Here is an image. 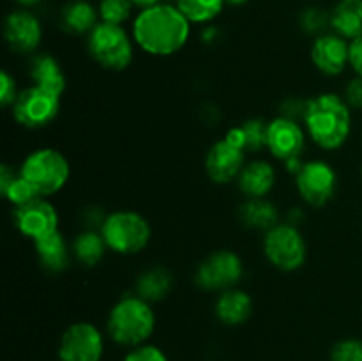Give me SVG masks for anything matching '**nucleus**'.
Listing matches in <instances>:
<instances>
[{
	"label": "nucleus",
	"instance_id": "4be33fe9",
	"mask_svg": "<svg viewBox=\"0 0 362 361\" xmlns=\"http://www.w3.org/2000/svg\"><path fill=\"white\" fill-rule=\"evenodd\" d=\"M239 218L247 229L265 230V232L279 225L278 207L265 198H247L239 207Z\"/></svg>",
	"mask_w": 362,
	"mask_h": 361
},
{
	"label": "nucleus",
	"instance_id": "6ab92c4d",
	"mask_svg": "<svg viewBox=\"0 0 362 361\" xmlns=\"http://www.w3.org/2000/svg\"><path fill=\"white\" fill-rule=\"evenodd\" d=\"M253 314V301L250 294L239 289L221 292L216 301V315L225 326L244 324Z\"/></svg>",
	"mask_w": 362,
	"mask_h": 361
},
{
	"label": "nucleus",
	"instance_id": "0eeeda50",
	"mask_svg": "<svg viewBox=\"0 0 362 361\" xmlns=\"http://www.w3.org/2000/svg\"><path fill=\"white\" fill-rule=\"evenodd\" d=\"M264 253L274 268L296 271L306 262V241L296 225L279 223L265 232Z\"/></svg>",
	"mask_w": 362,
	"mask_h": 361
},
{
	"label": "nucleus",
	"instance_id": "39448f33",
	"mask_svg": "<svg viewBox=\"0 0 362 361\" xmlns=\"http://www.w3.org/2000/svg\"><path fill=\"white\" fill-rule=\"evenodd\" d=\"M88 53L99 66L112 71H122L133 60V42L122 25L101 21L88 34Z\"/></svg>",
	"mask_w": 362,
	"mask_h": 361
},
{
	"label": "nucleus",
	"instance_id": "9b49d317",
	"mask_svg": "<svg viewBox=\"0 0 362 361\" xmlns=\"http://www.w3.org/2000/svg\"><path fill=\"white\" fill-rule=\"evenodd\" d=\"M105 340L90 322H76L64 331L59 343L60 361H101Z\"/></svg>",
	"mask_w": 362,
	"mask_h": 361
},
{
	"label": "nucleus",
	"instance_id": "c85d7f7f",
	"mask_svg": "<svg viewBox=\"0 0 362 361\" xmlns=\"http://www.w3.org/2000/svg\"><path fill=\"white\" fill-rule=\"evenodd\" d=\"M299 25L306 34L322 35L331 25V14L322 7H306L299 16Z\"/></svg>",
	"mask_w": 362,
	"mask_h": 361
},
{
	"label": "nucleus",
	"instance_id": "e433bc0d",
	"mask_svg": "<svg viewBox=\"0 0 362 361\" xmlns=\"http://www.w3.org/2000/svg\"><path fill=\"white\" fill-rule=\"evenodd\" d=\"M350 66L362 76V35L350 42Z\"/></svg>",
	"mask_w": 362,
	"mask_h": 361
},
{
	"label": "nucleus",
	"instance_id": "dca6fc26",
	"mask_svg": "<svg viewBox=\"0 0 362 361\" xmlns=\"http://www.w3.org/2000/svg\"><path fill=\"white\" fill-rule=\"evenodd\" d=\"M267 147L281 161L300 156L304 149V131L296 120L276 117L267 126Z\"/></svg>",
	"mask_w": 362,
	"mask_h": 361
},
{
	"label": "nucleus",
	"instance_id": "ea45409f",
	"mask_svg": "<svg viewBox=\"0 0 362 361\" xmlns=\"http://www.w3.org/2000/svg\"><path fill=\"white\" fill-rule=\"evenodd\" d=\"M216 35H218V28H214V27H209L207 30L204 32V39H205V41H207V42L214 41Z\"/></svg>",
	"mask_w": 362,
	"mask_h": 361
},
{
	"label": "nucleus",
	"instance_id": "5701e85b",
	"mask_svg": "<svg viewBox=\"0 0 362 361\" xmlns=\"http://www.w3.org/2000/svg\"><path fill=\"white\" fill-rule=\"evenodd\" d=\"M30 78L34 80V85H39L59 96H62L66 88V76H64L62 67L59 60L49 53H39L32 59Z\"/></svg>",
	"mask_w": 362,
	"mask_h": 361
},
{
	"label": "nucleus",
	"instance_id": "bb28decb",
	"mask_svg": "<svg viewBox=\"0 0 362 361\" xmlns=\"http://www.w3.org/2000/svg\"><path fill=\"white\" fill-rule=\"evenodd\" d=\"M0 191L4 197L13 205H23L37 197L34 188L28 184V180L21 176L20 170H14L13 166H0Z\"/></svg>",
	"mask_w": 362,
	"mask_h": 361
},
{
	"label": "nucleus",
	"instance_id": "f704fd0d",
	"mask_svg": "<svg viewBox=\"0 0 362 361\" xmlns=\"http://www.w3.org/2000/svg\"><path fill=\"white\" fill-rule=\"evenodd\" d=\"M343 99H345L346 105H349L350 108H362V76H357L349 81V85L345 87V96H343Z\"/></svg>",
	"mask_w": 362,
	"mask_h": 361
},
{
	"label": "nucleus",
	"instance_id": "a211bd4d",
	"mask_svg": "<svg viewBox=\"0 0 362 361\" xmlns=\"http://www.w3.org/2000/svg\"><path fill=\"white\" fill-rule=\"evenodd\" d=\"M276 183V172L271 163L251 161L244 165L243 172L237 177L239 190L247 198H264Z\"/></svg>",
	"mask_w": 362,
	"mask_h": 361
},
{
	"label": "nucleus",
	"instance_id": "4468645a",
	"mask_svg": "<svg viewBox=\"0 0 362 361\" xmlns=\"http://www.w3.org/2000/svg\"><path fill=\"white\" fill-rule=\"evenodd\" d=\"M244 154L246 152L228 142L226 138L216 142L205 158V170L209 177L218 184H226L237 179L244 168Z\"/></svg>",
	"mask_w": 362,
	"mask_h": 361
},
{
	"label": "nucleus",
	"instance_id": "1a4fd4ad",
	"mask_svg": "<svg viewBox=\"0 0 362 361\" xmlns=\"http://www.w3.org/2000/svg\"><path fill=\"white\" fill-rule=\"evenodd\" d=\"M60 96L52 91L32 85L20 92L13 105V115L21 126L28 130L45 127L59 115Z\"/></svg>",
	"mask_w": 362,
	"mask_h": 361
},
{
	"label": "nucleus",
	"instance_id": "72a5a7b5",
	"mask_svg": "<svg viewBox=\"0 0 362 361\" xmlns=\"http://www.w3.org/2000/svg\"><path fill=\"white\" fill-rule=\"evenodd\" d=\"M20 92L16 88V81L7 71L0 73V103L2 106H13Z\"/></svg>",
	"mask_w": 362,
	"mask_h": 361
},
{
	"label": "nucleus",
	"instance_id": "423d86ee",
	"mask_svg": "<svg viewBox=\"0 0 362 361\" xmlns=\"http://www.w3.org/2000/svg\"><path fill=\"white\" fill-rule=\"evenodd\" d=\"M106 246L122 255L138 253L151 239V225L134 211H117L108 214L101 229Z\"/></svg>",
	"mask_w": 362,
	"mask_h": 361
},
{
	"label": "nucleus",
	"instance_id": "79ce46f5",
	"mask_svg": "<svg viewBox=\"0 0 362 361\" xmlns=\"http://www.w3.org/2000/svg\"><path fill=\"white\" fill-rule=\"evenodd\" d=\"M226 4H230V6H243V4H246L247 0H225Z\"/></svg>",
	"mask_w": 362,
	"mask_h": 361
},
{
	"label": "nucleus",
	"instance_id": "20e7f679",
	"mask_svg": "<svg viewBox=\"0 0 362 361\" xmlns=\"http://www.w3.org/2000/svg\"><path fill=\"white\" fill-rule=\"evenodd\" d=\"M20 172L34 188L37 197H49L66 186L71 168L62 152L57 149L42 147L25 158Z\"/></svg>",
	"mask_w": 362,
	"mask_h": 361
},
{
	"label": "nucleus",
	"instance_id": "b1692460",
	"mask_svg": "<svg viewBox=\"0 0 362 361\" xmlns=\"http://www.w3.org/2000/svg\"><path fill=\"white\" fill-rule=\"evenodd\" d=\"M173 287V275L163 265L147 269L136 280V294L141 299L154 303L165 299Z\"/></svg>",
	"mask_w": 362,
	"mask_h": 361
},
{
	"label": "nucleus",
	"instance_id": "7ed1b4c3",
	"mask_svg": "<svg viewBox=\"0 0 362 361\" xmlns=\"http://www.w3.org/2000/svg\"><path fill=\"white\" fill-rule=\"evenodd\" d=\"M108 335L122 347H140L152 336L156 328V314L151 303L138 294L124 296L113 304L108 315Z\"/></svg>",
	"mask_w": 362,
	"mask_h": 361
},
{
	"label": "nucleus",
	"instance_id": "f257e3e1",
	"mask_svg": "<svg viewBox=\"0 0 362 361\" xmlns=\"http://www.w3.org/2000/svg\"><path fill=\"white\" fill-rule=\"evenodd\" d=\"M191 21L177 6L158 4L144 9L133 23V38L144 52L168 57L179 52L189 39Z\"/></svg>",
	"mask_w": 362,
	"mask_h": 361
},
{
	"label": "nucleus",
	"instance_id": "f3484780",
	"mask_svg": "<svg viewBox=\"0 0 362 361\" xmlns=\"http://www.w3.org/2000/svg\"><path fill=\"white\" fill-rule=\"evenodd\" d=\"M35 246V255H37V260L41 264V268L48 273H62L66 271L67 265L71 260V248L67 244L66 237L62 236V232L55 230L49 236L41 237V239L34 241Z\"/></svg>",
	"mask_w": 362,
	"mask_h": 361
},
{
	"label": "nucleus",
	"instance_id": "f8f14e48",
	"mask_svg": "<svg viewBox=\"0 0 362 361\" xmlns=\"http://www.w3.org/2000/svg\"><path fill=\"white\" fill-rule=\"evenodd\" d=\"M14 223L25 237L37 241L59 230V214L45 197H35L14 209Z\"/></svg>",
	"mask_w": 362,
	"mask_h": 361
},
{
	"label": "nucleus",
	"instance_id": "412c9836",
	"mask_svg": "<svg viewBox=\"0 0 362 361\" xmlns=\"http://www.w3.org/2000/svg\"><path fill=\"white\" fill-rule=\"evenodd\" d=\"M331 27L334 34L345 39L362 35V0H339L331 13Z\"/></svg>",
	"mask_w": 362,
	"mask_h": 361
},
{
	"label": "nucleus",
	"instance_id": "6e6552de",
	"mask_svg": "<svg viewBox=\"0 0 362 361\" xmlns=\"http://www.w3.org/2000/svg\"><path fill=\"white\" fill-rule=\"evenodd\" d=\"M244 273L243 260L232 250H218L200 262L194 282L204 290L225 292L233 289Z\"/></svg>",
	"mask_w": 362,
	"mask_h": 361
},
{
	"label": "nucleus",
	"instance_id": "f03ea898",
	"mask_svg": "<svg viewBox=\"0 0 362 361\" xmlns=\"http://www.w3.org/2000/svg\"><path fill=\"white\" fill-rule=\"evenodd\" d=\"M350 106L343 98L332 92L308 99L304 124L311 140L325 151L339 149L346 142L352 127Z\"/></svg>",
	"mask_w": 362,
	"mask_h": 361
},
{
	"label": "nucleus",
	"instance_id": "a19ab883",
	"mask_svg": "<svg viewBox=\"0 0 362 361\" xmlns=\"http://www.w3.org/2000/svg\"><path fill=\"white\" fill-rule=\"evenodd\" d=\"M18 4H20V6H25V7H32V6H35V4H39L41 2V0H16Z\"/></svg>",
	"mask_w": 362,
	"mask_h": 361
},
{
	"label": "nucleus",
	"instance_id": "473e14b6",
	"mask_svg": "<svg viewBox=\"0 0 362 361\" xmlns=\"http://www.w3.org/2000/svg\"><path fill=\"white\" fill-rule=\"evenodd\" d=\"M124 361H168V357L159 347L144 343V345L131 349L124 357Z\"/></svg>",
	"mask_w": 362,
	"mask_h": 361
},
{
	"label": "nucleus",
	"instance_id": "7c9ffc66",
	"mask_svg": "<svg viewBox=\"0 0 362 361\" xmlns=\"http://www.w3.org/2000/svg\"><path fill=\"white\" fill-rule=\"evenodd\" d=\"M331 361H362V340L345 338L334 343Z\"/></svg>",
	"mask_w": 362,
	"mask_h": 361
},
{
	"label": "nucleus",
	"instance_id": "2f4dec72",
	"mask_svg": "<svg viewBox=\"0 0 362 361\" xmlns=\"http://www.w3.org/2000/svg\"><path fill=\"white\" fill-rule=\"evenodd\" d=\"M308 108V99H300L297 96H290V98L283 99L279 105V117H285L290 120H304Z\"/></svg>",
	"mask_w": 362,
	"mask_h": 361
},
{
	"label": "nucleus",
	"instance_id": "c9c22d12",
	"mask_svg": "<svg viewBox=\"0 0 362 361\" xmlns=\"http://www.w3.org/2000/svg\"><path fill=\"white\" fill-rule=\"evenodd\" d=\"M106 218H108V216L101 211V207H87L83 211V222L85 225H87V229L90 230H99V232H101Z\"/></svg>",
	"mask_w": 362,
	"mask_h": 361
},
{
	"label": "nucleus",
	"instance_id": "9d476101",
	"mask_svg": "<svg viewBox=\"0 0 362 361\" xmlns=\"http://www.w3.org/2000/svg\"><path fill=\"white\" fill-rule=\"evenodd\" d=\"M297 190L306 204L322 207L332 200L338 188V176L329 163L322 159L304 163L300 172L296 176Z\"/></svg>",
	"mask_w": 362,
	"mask_h": 361
},
{
	"label": "nucleus",
	"instance_id": "a878e982",
	"mask_svg": "<svg viewBox=\"0 0 362 361\" xmlns=\"http://www.w3.org/2000/svg\"><path fill=\"white\" fill-rule=\"evenodd\" d=\"M106 248L108 246H106V241L103 237V234L90 229L78 234L74 237L73 244H71V251H73L74 258L81 265H87V268H92V265H95L105 257Z\"/></svg>",
	"mask_w": 362,
	"mask_h": 361
},
{
	"label": "nucleus",
	"instance_id": "c756f323",
	"mask_svg": "<svg viewBox=\"0 0 362 361\" xmlns=\"http://www.w3.org/2000/svg\"><path fill=\"white\" fill-rule=\"evenodd\" d=\"M131 9H133L131 0H101L99 2V16L106 23L122 25L131 16Z\"/></svg>",
	"mask_w": 362,
	"mask_h": 361
},
{
	"label": "nucleus",
	"instance_id": "2eb2a0df",
	"mask_svg": "<svg viewBox=\"0 0 362 361\" xmlns=\"http://www.w3.org/2000/svg\"><path fill=\"white\" fill-rule=\"evenodd\" d=\"M311 60L327 76L341 74L350 64V45L338 34H322L311 46Z\"/></svg>",
	"mask_w": 362,
	"mask_h": 361
},
{
	"label": "nucleus",
	"instance_id": "cd10ccee",
	"mask_svg": "<svg viewBox=\"0 0 362 361\" xmlns=\"http://www.w3.org/2000/svg\"><path fill=\"white\" fill-rule=\"evenodd\" d=\"M225 0H175V6L191 23H207L223 11Z\"/></svg>",
	"mask_w": 362,
	"mask_h": 361
},
{
	"label": "nucleus",
	"instance_id": "aec40b11",
	"mask_svg": "<svg viewBox=\"0 0 362 361\" xmlns=\"http://www.w3.org/2000/svg\"><path fill=\"white\" fill-rule=\"evenodd\" d=\"M98 25V11L87 0H71L60 11V27L69 34H90Z\"/></svg>",
	"mask_w": 362,
	"mask_h": 361
},
{
	"label": "nucleus",
	"instance_id": "ddd939ff",
	"mask_svg": "<svg viewBox=\"0 0 362 361\" xmlns=\"http://www.w3.org/2000/svg\"><path fill=\"white\" fill-rule=\"evenodd\" d=\"M4 35L13 52L32 53L41 42L42 28L34 14L25 9H18L7 14L4 21Z\"/></svg>",
	"mask_w": 362,
	"mask_h": 361
},
{
	"label": "nucleus",
	"instance_id": "393cba45",
	"mask_svg": "<svg viewBox=\"0 0 362 361\" xmlns=\"http://www.w3.org/2000/svg\"><path fill=\"white\" fill-rule=\"evenodd\" d=\"M267 126L265 120L250 119L240 126L232 127L225 138L244 152H258L267 147Z\"/></svg>",
	"mask_w": 362,
	"mask_h": 361
},
{
	"label": "nucleus",
	"instance_id": "4c0bfd02",
	"mask_svg": "<svg viewBox=\"0 0 362 361\" xmlns=\"http://www.w3.org/2000/svg\"><path fill=\"white\" fill-rule=\"evenodd\" d=\"M304 219V212H303V209H299V207H293L292 211L288 212V222L286 223H290V225H299L300 222H303Z\"/></svg>",
	"mask_w": 362,
	"mask_h": 361
},
{
	"label": "nucleus",
	"instance_id": "58836bf2",
	"mask_svg": "<svg viewBox=\"0 0 362 361\" xmlns=\"http://www.w3.org/2000/svg\"><path fill=\"white\" fill-rule=\"evenodd\" d=\"M131 2H133V6L141 7V11H144L148 9V7L158 6V4H161V0H131Z\"/></svg>",
	"mask_w": 362,
	"mask_h": 361
}]
</instances>
